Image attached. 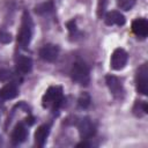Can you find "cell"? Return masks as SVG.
<instances>
[{"label":"cell","instance_id":"1","mask_svg":"<svg viewBox=\"0 0 148 148\" xmlns=\"http://www.w3.org/2000/svg\"><path fill=\"white\" fill-rule=\"evenodd\" d=\"M64 102V95H62V88L59 86L50 87L46 92L43 95L42 98V105L47 109L57 110L61 106Z\"/></svg>","mask_w":148,"mask_h":148},{"label":"cell","instance_id":"2","mask_svg":"<svg viewBox=\"0 0 148 148\" xmlns=\"http://www.w3.org/2000/svg\"><path fill=\"white\" fill-rule=\"evenodd\" d=\"M31 36H32V20L29 15L28 12H24L22 15V22H21V28H20V32L17 35V43L21 47L25 49L30 40H31Z\"/></svg>","mask_w":148,"mask_h":148},{"label":"cell","instance_id":"3","mask_svg":"<svg viewBox=\"0 0 148 148\" xmlns=\"http://www.w3.org/2000/svg\"><path fill=\"white\" fill-rule=\"evenodd\" d=\"M71 77L74 82L81 86H87L90 81V73H89V68L86 65V62L81 60L75 61L71 69Z\"/></svg>","mask_w":148,"mask_h":148},{"label":"cell","instance_id":"4","mask_svg":"<svg viewBox=\"0 0 148 148\" xmlns=\"http://www.w3.org/2000/svg\"><path fill=\"white\" fill-rule=\"evenodd\" d=\"M135 86L138 92L141 95H147L148 94V64L145 62L142 64L135 75Z\"/></svg>","mask_w":148,"mask_h":148},{"label":"cell","instance_id":"5","mask_svg":"<svg viewBox=\"0 0 148 148\" xmlns=\"http://www.w3.org/2000/svg\"><path fill=\"white\" fill-rule=\"evenodd\" d=\"M77 130H79L80 136L84 140L94 136L95 132H96V127H95L94 123L88 117H83L77 121Z\"/></svg>","mask_w":148,"mask_h":148},{"label":"cell","instance_id":"6","mask_svg":"<svg viewBox=\"0 0 148 148\" xmlns=\"http://www.w3.org/2000/svg\"><path fill=\"white\" fill-rule=\"evenodd\" d=\"M127 59H128V54L124 49H116L111 56V60H110V65L111 68L114 71H119L123 69L125 67V65L127 64Z\"/></svg>","mask_w":148,"mask_h":148},{"label":"cell","instance_id":"7","mask_svg":"<svg viewBox=\"0 0 148 148\" xmlns=\"http://www.w3.org/2000/svg\"><path fill=\"white\" fill-rule=\"evenodd\" d=\"M105 82L111 91V94L116 97V98H121L124 95V88L123 84L120 82V80L114 76V75H106L105 76Z\"/></svg>","mask_w":148,"mask_h":148},{"label":"cell","instance_id":"8","mask_svg":"<svg viewBox=\"0 0 148 148\" xmlns=\"http://www.w3.org/2000/svg\"><path fill=\"white\" fill-rule=\"evenodd\" d=\"M39 56L43 60L52 62L59 56V47L54 44H46L39 50Z\"/></svg>","mask_w":148,"mask_h":148},{"label":"cell","instance_id":"9","mask_svg":"<svg viewBox=\"0 0 148 148\" xmlns=\"http://www.w3.org/2000/svg\"><path fill=\"white\" fill-rule=\"evenodd\" d=\"M132 30L139 38H146L148 36V22L146 18H136L132 22Z\"/></svg>","mask_w":148,"mask_h":148},{"label":"cell","instance_id":"10","mask_svg":"<svg viewBox=\"0 0 148 148\" xmlns=\"http://www.w3.org/2000/svg\"><path fill=\"white\" fill-rule=\"evenodd\" d=\"M105 23L108 24V25H124L125 24V22H126V20H125V16L121 14V13H119V12H117V10H111V12H109L106 15H105Z\"/></svg>","mask_w":148,"mask_h":148},{"label":"cell","instance_id":"11","mask_svg":"<svg viewBox=\"0 0 148 148\" xmlns=\"http://www.w3.org/2000/svg\"><path fill=\"white\" fill-rule=\"evenodd\" d=\"M50 134V125L47 124H44V125H40L37 131L35 132V142L37 146L39 147H43L47 136Z\"/></svg>","mask_w":148,"mask_h":148},{"label":"cell","instance_id":"12","mask_svg":"<svg viewBox=\"0 0 148 148\" xmlns=\"http://www.w3.org/2000/svg\"><path fill=\"white\" fill-rule=\"evenodd\" d=\"M25 138H27V128L23 124L20 123L14 127V130L12 132V142L14 145H18V143L23 142L25 140Z\"/></svg>","mask_w":148,"mask_h":148},{"label":"cell","instance_id":"13","mask_svg":"<svg viewBox=\"0 0 148 148\" xmlns=\"http://www.w3.org/2000/svg\"><path fill=\"white\" fill-rule=\"evenodd\" d=\"M17 96V87L14 82H9L0 89V99H12Z\"/></svg>","mask_w":148,"mask_h":148},{"label":"cell","instance_id":"14","mask_svg":"<svg viewBox=\"0 0 148 148\" xmlns=\"http://www.w3.org/2000/svg\"><path fill=\"white\" fill-rule=\"evenodd\" d=\"M32 68V60L29 57L21 56L16 59V69L21 74H27Z\"/></svg>","mask_w":148,"mask_h":148},{"label":"cell","instance_id":"15","mask_svg":"<svg viewBox=\"0 0 148 148\" xmlns=\"http://www.w3.org/2000/svg\"><path fill=\"white\" fill-rule=\"evenodd\" d=\"M54 9V5L53 2L50 0V1H45V2H42L39 5H37L35 7V12L38 14V15H46V14H50L52 13Z\"/></svg>","mask_w":148,"mask_h":148},{"label":"cell","instance_id":"16","mask_svg":"<svg viewBox=\"0 0 148 148\" xmlns=\"http://www.w3.org/2000/svg\"><path fill=\"white\" fill-rule=\"evenodd\" d=\"M90 102H91V98L89 96L88 92H83L80 95L79 99H77V104L81 109H87L89 105H90Z\"/></svg>","mask_w":148,"mask_h":148},{"label":"cell","instance_id":"17","mask_svg":"<svg viewBox=\"0 0 148 148\" xmlns=\"http://www.w3.org/2000/svg\"><path fill=\"white\" fill-rule=\"evenodd\" d=\"M133 111L136 116H142L143 113H147L148 112V106H147V103L146 102H136L134 104V108H133Z\"/></svg>","mask_w":148,"mask_h":148},{"label":"cell","instance_id":"18","mask_svg":"<svg viewBox=\"0 0 148 148\" xmlns=\"http://www.w3.org/2000/svg\"><path fill=\"white\" fill-rule=\"evenodd\" d=\"M117 3L120 8L125 9V10H128L131 9V7L133 6V1L132 0H117Z\"/></svg>","mask_w":148,"mask_h":148},{"label":"cell","instance_id":"19","mask_svg":"<svg viewBox=\"0 0 148 148\" xmlns=\"http://www.w3.org/2000/svg\"><path fill=\"white\" fill-rule=\"evenodd\" d=\"M105 7H106V0H98V5H97V15H98V17H102V15L105 12Z\"/></svg>","mask_w":148,"mask_h":148},{"label":"cell","instance_id":"20","mask_svg":"<svg viewBox=\"0 0 148 148\" xmlns=\"http://www.w3.org/2000/svg\"><path fill=\"white\" fill-rule=\"evenodd\" d=\"M10 34L8 32H0V42L1 43H9L10 42Z\"/></svg>","mask_w":148,"mask_h":148},{"label":"cell","instance_id":"21","mask_svg":"<svg viewBox=\"0 0 148 148\" xmlns=\"http://www.w3.org/2000/svg\"><path fill=\"white\" fill-rule=\"evenodd\" d=\"M67 27H68V30H69L71 32L76 31V24H75V22H74V21L68 22V23H67Z\"/></svg>","mask_w":148,"mask_h":148},{"label":"cell","instance_id":"22","mask_svg":"<svg viewBox=\"0 0 148 148\" xmlns=\"http://www.w3.org/2000/svg\"><path fill=\"white\" fill-rule=\"evenodd\" d=\"M76 147H90V143H88V142H86V141H82V142L77 143Z\"/></svg>","mask_w":148,"mask_h":148}]
</instances>
